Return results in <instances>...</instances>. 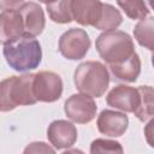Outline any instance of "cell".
<instances>
[{"label": "cell", "instance_id": "obj_4", "mask_svg": "<svg viewBox=\"0 0 154 154\" xmlns=\"http://www.w3.org/2000/svg\"><path fill=\"white\" fill-rule=\"evenodd\" d=\"M73 82L82 94L100 97L108 88L109 73L107 67L100 61H84L75 70Z\"/></svg>", "mask_w": 154, "mask_h": 154}, {"label": "cell", "instance_id": "obj_22", "mask_svg": "<svg viewBox=\"0 0 154 154\" xmlns=\"http://www.w3.org/2000/svg\"><path fill=\"white\" fill-rule=\"evenodd\" d=\"M143 132H144V137H146L147 143L152 148H154V119H152L147 123V125L143 129Z\"/></svg>", "mask_w": 154, "mask_h": 154}, {"label": "cell", "instance_id": "obj_12", "mask_svg": "<svg viewBox=\"0 0 154 154\" xmlns=\"http://www.w3.org/2000/svg\"><path fill=\"white\" fill-rule=\"evenodd\" d=\"M96 125L101 134L109 137H119L126 131L129 118L125 113L112 109H103L97 117Z\"/></svg>", "mask_w": 154, "mask_h": 154}, {"label": "cell", "instance_id": "obj_17", "mask_svg": "<svg viewBox=\"0 0 154 154\" xmlns=\"http://www.w3.org/2000/svg\"><path fill=\"white\" fill-rule=\"evenodd\" d=\"M46 7L51 19L55 23L65 24L73 20L72 10H71V1H54V2H46Z\"/></svg>", "mask_w": 154, "mask_h": 154}, {"label": "cell", "instance_id": "obj_10", "mask_svg": "<svg viewBox=\"0 0 154 154\" xmlns=\"http://www.w3.org/2000/svg\"><path fill=\"white\" fill-rule=\"evenodd\" d=\"M103 2L97 0H75L71 1L73 20L81 25L96 26L102 16Z\"/></svg>", "mask_w": 154, "mask_h": 154}, {"label": "cell", "instance_id": "obj_8", "mask_svg": "<svg viewBox=\"0 0 154 154\" xmlns=\"http://www.w3.org/2000/svg\"><path fill=\"white\" fill-rule=\"evenodd\" d=\"M25 34V26L19 8H5L0 13V38L5 45Z\"/></svg>", "mask_w": 154, "mask_h": 154}, {"label": "cell", "instance_id": "obj_1", "mask_svg": "<svg viewBox=\"0 0 154 154\" xmlns=\"http://www.w3.org/2000/svg\"><path fill=\"white\" fill-rule=\"evenodd\" d=\"M2 52L10 67L19 72L36 69L42 59L40 42L30 35H23L5 43Z\"/></svg>", "mask_w": 154, "mask_h": 154}, {"label": "cell", "instance_id": "obj_15", "mask_svg": "<svg viewBox=\"0 0 154 154\" xmlns=\"http://www.w3.org/2000/svg\"><path fill=\"white\" fill-rule=\"evenodd\" d=\"M140 94V103L135 111V116L141 122H149L154 119V88L149 85H141L137 88Z\"/></svg>", "mask_w": 154, "mask_h": 154}, {"label": "cell", "instance_id": "obj_9", "mask_svg": "<svg viewBox=\"0 0 154 154\" xmlns=\"http://www.w3.org/2000/svg\"><path fill=\"white\" fill-rule=\"evenodd\" d=\"M106 102L117 109L135 113L140 103V94L137 89L120 84L109 90L106 96Z\"/></svg>", "mask_w": 154, "mask_h": 154}, {"label": "cell", "instance_id": "obj_2", "mask_svg": "<svg viewBox=\"0 0 154 154\" xmlns=\"http://www.w3.org/2000/svg\"><path fill=\"white\" fill-rule=\"evenodd\" d=\"M34 76L32 73H25L2 79L0 84L1 112H8L18 106H29L37 102L32 87Z\"/></svg>", "mask_w": 154, "mask_h": 154}, {"label": "cell", "instance_id": "obj_20", "mask_svg": "<svg viewBox=\"0 0 154 154\" xmlns=\"http://www.w3.org/2000/svg\"><path fill=\"white\" fill-rule=\"evenodd\" d=\"M90 154H123V147L117 141L96 138L90 144Z\"/></svg>", "mask_w": 154, "mask_h": 154}, {"label": "cell", "instance_id": "obj_24", "mask_svg": "<svg viewBox=\"0 0 154 154\" xmlns=\"http://www.w3.org/2000/svg\"><path fill=\"white\" fill-rule=\"evenodd\" d=\"M148 4H149V6H150L152 8H154V1H149Z\"/></svg>", "mask_w": 154, "mask_h": 154}, {"label": "cell", "instance_id": "obj_14", "mask_svg": "<svg viewBox=\"0 0 154 154\" xmlns=\"http://www.w3.org/2000/svg\"><path fill=\"white\" fill-rule=\"evenodd\" d=\"M108 67L114 78L124 82H135L141 72V60L138 54L135 53L126 61L117 65H109Z\"/></svg>", "mask_w": 154, "mask_h": 154}, {"label": "cell", "instance_id": "obj_6", "mask_svg": "<svg viewBox=\"0 0 154 154\" xmlns=\"http://www.w3.org/2000/svg\"><path fill=\"white\" fill-rule=\"evenodd\" d=\"M34 94L37 101L54 102L63 94V81L52 71H40L34 76Z\"/></svg>", "mask_w": 154, "mask_h": 154}, {"label": "cell", "instance_id": "obj_13", "mask_svg": "<svg viewBox=\"0 0 154 154\" xmlns=\"http://www.w3.org/2000/svg\"><path fill=\"white\" fill-rule=\"evenodd\" d=\"M19 12L23 17L25 34L30 36L40 35L45 29V14L41 6L36 2H23L19 7Z\"/></svg>", "mask_w": 154, "mask_h": 154}, {"label": "cell", "instance_id": "obj_11", "mask_svg": "<svg viewBox=\"0 0 154 154\" xmlns=\"http://www.w3.org/2000/svg\"><path fill=\"white\" fill-rule=\"evenodd\" d=\"M48 141L58 149L69 148L75 144L77 140L76 126L67 120H54L49 124L47 130Z\"/></svg>", "mask_w": 154, "mask_h": 154}, {"label": "cell", "instance_id": "obj_7", "mask_svg": "<svg viewBox=\"0 0 154 154\" xmlns=\"http://www.w3.org/2000/svg\"><path fill=\"white\" fill-rule=\"evenodd\" d=\"M96 109L97 106L94 99L85 94H73L64 105V111L67 118L78 124L91 122L96 116Z\"/></svg>", "mask_w": 154, "mask_h": 154}, {"label": "cell", "instance_id": "obj_18", "mask_svg": "<svg viewBox=\"0 0 154 154\" xmlns=\"http://www.w3.org/2000/svg\"><path fill=\"white\" fill-rule=\"evenodd\" d=\"M123 18L122 14L119 12V10H117L114 6L109 5V4H105L102 6V16L100 22L97 23V25L95 26L99 30H103L106 31H113L114 29H117L120 23H122Z\"/></svg>", "mask_w": 154, "mask_h": 154}, {"label": "cell", "instance_id": "obj_23", "mask_svg": "<svg viewBox=\"0 0 154 154\" xmlns=\"http://www.w3.org/2000/svg\"><path fill=\"white\" fill-rule=\"evenodd\" d=\"M61 154H84L82 150H79V149H76V148H73V149H67V150H65L64 153H61Z\"/></svg>", "mask_w": 154, "mask_h": 154}, {"label": "cell", "instance_id": "obj_19", "mask_svg": "<svg viewBox=\"0 0 154 154\" xmlns=\"http://www.w3.org/2000/svg\"><path fill=\"white\" fill-rule=\"evenodd\" d=\"M117 4L131 19H144L149 13V10L144 1H118Z\"/></svg>", "mask_w": 154, "mask_h": 154}, {"label": "cell", "instance_id": "obj_5", "mask_svg": "<svg viewBox=\"0 0 154 154\" xmlns=\"http://www.w3.org/2000/svg\"><path fill=\"white\" fill-rule=\"evenodd\" d=\"M90 48V38L85 30L71 28L59 38V51L61 55L69 60H78L84 58Z\"/></svg>", "mask_w": 154, "mask_h": 154}, {"label": "cell", "instance_id": "obj_21", "mask_svg": "<svg viewBox=\"0 0 154 154\" xmlns=\"http://www.w3.org/2000/svg\"><path fill=\"white\" fill-rule=\"evenodd\" d=\"M23 154H55V152L49 144L36 141V142L29 143L25 147Z\"/></svg>", "mask_w": 154, "mask_h": 154}, {"label": "cell", "instance_id": "obj_3", "mask_svg": "<svg viewBox=\"0 0 154 154\" xmlns=\"http://www.w3.org/2000/svg\"><path fill=\"white\" fill-rule=\"evenodd\" d=\"M95 47L108 66L122 64L136 53L130 35L119 30L106 31L99 35Z\"/></svg>", "mask_w": 154, "mask_h": 154}, {"label": "cell", "instance_id": "obj_25", "mask_svg": "<svg viewBox=\"0 0 154 154\" xmlns=\"http://www.w3.org/2000/svg\"><path fill=\"white\" fill-rule=\"evenodd\" d=\"M152 64L154 66V51H153V54H152Z\"/></svg>", "mask_w": 154, "mask_h": 154}, {"label": "cell", "instance_id": "obj_16", "mask_svg": "<svg viewBox=\"0 0 154 154\" xmlns=\"http://www.w3.org/2000/svg\"><path fill=\"white\" fill-rule=\"evenodd\" d=\"M134 36L141 46L154 51V17L141 19L135 25Z\"/></svg>", "mask_w": 154, "mask_h": 154}]
</instances>
